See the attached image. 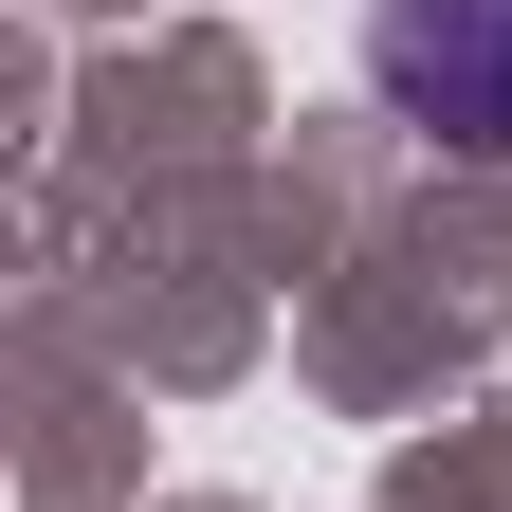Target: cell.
<instances>
[{
    "label": "cell",
    "mask_w": 512,
    "mask_h": 512,
    "mask_svg": "<svg viewBox=\"0 0 512 512\" xmlns=\"http://www.w3.org/2000/svg\"><path fill=\"white\" fill-rule=\"evenodd\" d=\"M366 92L439 165H512V0H366Z\"/></svg>",
    "instance_id": "6da1fadb"
}]
</instances>
